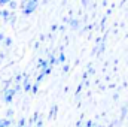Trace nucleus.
Here are the masks:
<instances>
[{
	"label": "nucleus",
	"mask_w": 128,
	"mask_h": 127,
	"mask_svg": "<svg viewBox=\"0 0 128 127\" xmlns=\"http://www.w3.org/2000/svg\"><path fill=\"white\" fill-rule=\"evenodd\" d=\"M37 6H39V0H28V2L21 8V11H22L24 15H32L33 12L37 9Z\"/></svg>",
	"instance_id": "f257e3e1"
},
{
	"label": "nucleus",
	"mask_w": 128,
	"mask_h": 127,
	"mask_svg": "<svg viewBox=\"0 0 128 127\" xmlns=\"http://www.w3.org/2000/svg\"><path fill=\"white\" fill-rule=\"evenodd\" d=\"M15 93H16L15 88H8V90H4V97H3V100H4L6 103H10V102L14 100Z\"/></svg>",
	"instance_id": "f03ea898"
},
{
	"label": "nucleus",
	"mask_w": 128,
	"mask_h": 127,
	"mask_svg": "<svg viewBox=\"0 0 128 127\" xmlns=\"http://www.w3.org/2000/svg\"><path fill=\"white\" fill-rule=\"evenodd\" d=\"M10 15H12V12L8 11V9H2V11H0V17L4 20V23H9V21H10Z\"/></svg>",
	"instance_id": "7ed1b4c3"
},
{
	"label": "nucleus",
	"mask_w": 128,
	"mask_h": 127,
	"mask_svg": "<svg viewBox=\"0 0 128 127\" xmlns=\"http://www.w3.org/2000/svg\"><path fill=\"white\" fill-rule=\"evenodd\" d=\"M46 66H51V64H49V60H43V58H40V60L37 61V67H39V69H43V67H46Z\"/></svg>",
	"instance_id": "20e7f679"
},
{
	"label": "nucleus",
	"mask_w": 128,
	"mask_h": 127,
	"mask_svg": "<svg viewBox=\"0 0 128 127\" xmlns=\"http://www.w3.org/2000/svg\"><path fill=\"white\" fill-rule=\"evenodd\" d=\"M32 87L33 85L27 81V78H26V81H24V90H26V91H32Z\"/></svg>",
	"instance_id": "39448f33"
},
{
	"label": "nucleus",
	"mask_w": 128,
	"mask_h": 127,
	"mask_svg": "<svg viewBox=\"0 0 128 127\" xmlns=\"http://www.w3.org/2000/svg\"><path fill=\"white\" fill-rule=\"evenodd\" d=\"M10 126V120H0V127H9Z\"/></svg>",
	"instance_id": "423d86ee"
},
{
	"label": "nucleus",
	"mask_w": 128,
	"mask_h": 127,
	"mask_svg": "<svg viewBox=\"0 0 128 127\" xmlns=\"http://www.w3.org/2000/svg\"><path fill=\"white\" fill-rule=\"evenodd\" d=\"M37 90H39V82H34V85L32 87V93H33V94H36V93H37Z\"/></svg>",
	"instance_id": "0eeeda50"
},
{
	"label": "nucleus",
	"mask_w": 128,
	"mask_h": 127,
	"mask_svg": "<svg viewBox=\"0 0 128 127\" xmlns=\"http://www.w3.org/2000/svg\"><path fill=\"white\" fill-rule=\"evenodd\" d=\"M78 21L76 20H70V26H72V29H78Z\"/></svg>",
	"instance_id": "6e6552de"
},
{
	"label": "nucleus",
	"mask_w": 128,
	"mask_h": 127,
	"mask_svg": "<svg viewBox=\"0 0 128 127\" xmlns=\"http://www.w3.org/2000/svg\"><path fill=\"white\" fill-rule=\"evenodd\" d=\"M66 61V57H64V52L61 51L60 52V57H58V63H64Z\"/></svg>",
	"instance_id": "1a4fd4ad"
},
{
	"label": "nucleus",
	"mask_w": 128,
	"mask_h": 127,
	"mask_svg": "<svg viewBox=\"0 0 128 127\" xmlns=\"http://www.w3.org/2000/svg\"><path fill=\"white\" fill-rule=\"evenodd\" d=\"M9 8H10L12 11H15V9H16V3H15L14 0H10V2H9Z\"/></svg>",
	"instance_id": "9d476101"
},
{
	"label": "nucleus",
	"mask_w": 128,
	"mask_h": 127,
	"mask_svg": "<svg viewBox=\"0 0 128 127\" xmlns=\"http://www.w3.org/2000/svg\"><path fill=\"white\" fill-rule=\"evenodd\" d=\"M57 61H58V60H57L54 55H51V57H49V64H51V66H52V64H55Z\"/></svg>",
	"instance_id": "9b49d317"
},
{
	"label": "nucleus",
	"mask_w": 128,
	"mask_h": 127,
	"mask_svg": "<svg viewBox=\"0 0 128 127\" xmlns=\"http://www.w3.org/2000/svg\"><path fill=\"white\" fill-rule=\"evenodd\" d=\"M4 45H6V46H10V45H12V39H10V37H6V39H4Z\"/></svg>",
	"instance_id": "f8f14e48"
},
{
	"label": "nucleus",
	"mask_w": 128,
	"mask_h": 127,
	"mask_svg": "<svg viewBox=\"0 0 128 127\" xmlns=\"http://www.w3.org/2000/svg\"><path fill=\"white\" fill-rule=\"evenodd\" d=\"M55 112H57V106H52V111H51V115H49V117L52 118V117L55 115Z\"/></svg>",
	"instance_id": "ddd939ff"
},
{
	"label": "nucleus",
	"mask_w": 128,
	"mask_h": 127,
	"mask_svg": "<svg viewBox=\"0 0 128 127\" xmlns=\"http://www.w3.org/2000/svg\"><path fill=\"white\" fill-rule=\"evenodd\" d=\"M24 126H26V120H24V118H21V121L18 123V127H24Z\"/></svg>",
	"instance_id": "4468645a"
},
{
	"label": "nucleus",
	"mask_w": 128,
	"mask_h": 127,
	"mask_svg": "<svg viewBox=\"0 0 128 127\" xmlns=\"http://www.w3.org/2000/svg\"><path fill=\"white\" fill-rule=\"evenodd\" d=\"M10 0H0V6H4V5H9Z\"/></svg>",
	"instance_id": "2eb2a0df"
},
{
	"label": "nucleus",
	"mask_w": 128,
	"mask_h": 127,
	"mask_svg": "<svg viewBox=\"0 0 128 127\" xmlns=\"http://www.w3.org/2000/svg\"><path fill=\"white\" fill-rule=\"evenodd\" d=\"M15 81H16V84H20V81H21V75H16V78H15Z\"/></svg>",
	"instance_id": "dca6fc26"
},
{
	"label": "nucleus",
	"mask_w": 128,
	"mask_h": 127,
	"mask_svg": "<svg viewBox=\"0 0 128 127\" xmlns=\"http://www.w3.org/2000/svg\"><path fill=\"white\" fill-rule=\"evenodd\" d=\"M2 40H4V34H3V33H0V42H2Z\"/></svg>",
	"instance_id": "f3484780"
},
{
	"label": "nucleus",
	"mask_w": 128,
	"mask_h": 127,
	"mask_svg": "<svg viewBox=\"0 0 128 127\" xmlns=\"http://www.w3.org/2000/svg\"><path fill=\"white\" fill-rule=\"evenodd\" d=\"M27 2H28V0H22V2H21V8H22V6H24V5H26Z\"/></svg>",
	"instance_id": "a211bd4d"
},
{
	"label": "nucleus",
	"mask_w": 128,
	"mask_h": 127,
	"mask_svg": "<svg viewBox=\"0 0 128 127\" xmlns=\"http://www.w3.org/2000/svg\"><path fill=\"white\" fill-rule=\"evenodd\" d=\"M0 60H3V54L2 52H0Z\"/></svg>",
	"instance_id": "6ab92c4d"
}]
</instances>
